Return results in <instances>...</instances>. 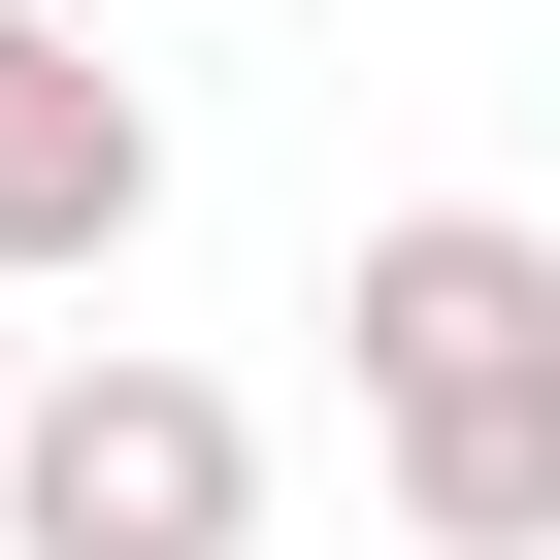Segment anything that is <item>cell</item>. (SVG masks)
<instances>
[{
	"label": "cell",
	"instance_id": "7a4b0ae2",
	"mask_svg": "<svg viewBox=\"0 0 560 560\" xmlns=\"http://www.w3.org/2000/svg\"><path fill=\"white\" fill-rule=\"evenodd\" d=\"M0 560H264V396L165 330H34L0 363Z\"/></svg>",
	"mask_w": 560,
	"mask_h": 560
},
{
	"label": "cell",
	"instance_id": "6da1fadb",
	"mask_svg": "<svg viewBox=\"0 0 560 560\" xmlns=\"http://www.w3.org/2000/svg\"><path fill=\"white\" fill-rule=\"evenodd\" d=\"M330 363H363V494L429 560H560V231L527 198H363Z\"/></svg>",
	"mask_w": 560,
	"mask_h": 560
},
{
	"label": "cell",
	"instance_id": "277c9868",
	"mask_svg": "<svg viewBox=\"0 0 560 560\" xmlns=\"http://www.w3.org/2000/svg\"><path fill=\"white\" fill-rule=\"evenodd\" d=\"M0 363H34V298H0Z\"/></svg>",
	"mask_w": 560,
	"mask_h": 560
},
{
	"label": "cell",
	"instance_id": "3957f363",
	"mask_svg": "<svg viewBox=\"0 0 560 560\" xmlns=\"http://www.w3.org/2000/svg\"><path fill=\"white\" fill-rule=\"evenodd\" d=\"M165 231V100L100 67V0H0V298H100Z\"/></svg>",
	"mask_w": 560,
	"mask_h": 560
}]
</instances>
